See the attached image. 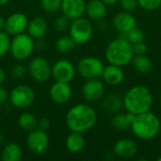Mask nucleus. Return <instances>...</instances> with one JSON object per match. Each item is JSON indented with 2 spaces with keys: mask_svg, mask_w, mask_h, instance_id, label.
Returning <instances> with one entry per match:
<instances>
[{
  "mask_svg": "<svg viewBox=\"0 0 161 161\" xmlns=\"http://www.w3.org/2000/svg\"><path fill=\"white\" fill-rule=\"evenodd\" d=\"M66 125L72 132L85 133L91 130L97 122L96 111L87 104L72 107L66 114Z\"/></svg>",
  "mask_w": 161,
  "mask_h": 161,
  "instance_id": "1",
  "label": "nucleus"
},
{
  "mask_svg": "<svg viewBox=\"0 0 161 161\" xmlns=\"http://www.w3.org/2000/svg\"><path fill=\"white\" fill-rule=\"evenodd\" d=\"M123 103L127 112L138 115L152 109L154 97L152 92L146 86L135 85L125 93Z\"/></svg>",
  "mask_w": 161,
  "mask_h": 161,
  "instance_id": "2",
  "label": "nucleus"
},
{
  "mask_svg": "<svg viewBox=\"0 0 161 161\" xmlns=\"http://www.w3.org/2000/svg\"><path fill=\"white\" fill-rule=\"evenodd\" d=\"M130 128L134 136L138 139L142 141H151L160 132V120L150 110L135 115Z\"/></svg>",
  "mask_w": 161,
  "mask_h": 161,
  "instance_id": "3",
  "label": "nucleus"
},
{
  "mask_svg": "<svg viewBox=\"0 0 161 161\" xmlns=\"http://www.w3.org/2000/svg\"><path fill=\"white\" fill-rule=\"evenodd\" d=\"M105 57L109 64L119 67H125L131 63L134 53L132 43L125 37H120L112 40L106 47Z\"/></svg>",
  "mask_w": 161,
  "mask_h": 161,
  "instance_id": "4",
  "label": "nucleus"
},
{
  "mask_svg": "<svg viewBox=\"0 0 161 161\" xmlns=\"http://www.w3.org/2000/svg\"><path fill=\"white\" fill-rule=\"evenodd\" d=\"M35 47L33 38L25 33L15 35L10 42L9 52L17 60H25L30 57Z\"/></svg>",
  "mask_w": 161,
  "mask_h": 161,
  "instance_id": "5",
  "label": "nucleus"
},
{
  "mask_svg": "<svg viewBox=\"0 0 161 161\" xmlns=\"http://www.w3.org/2000/svg\"><path fill=\"white\" fill-rule=\"evenodd\" d=\"M69 33L75 44H84L92 39L93 26L89 19L82 16L72 21L69 26Z\"/></svg>",
  "mask_w": 161,
  "mask_h": 161,
  "instance_id": "6",
  "label": "nucleus"
},
{
  "mask_svg": "<svg viewBox=\"0 0 161 161\" xmlns=\"http://www.w3.org/2000/svg\"><path fill=\"white\" fill-rule=\"evenodd\" d=\"M10 104L17 108H26L30 107L35 100V92L27 85H18L8 93Z\"/></svg>",
  "mask_w": 161,
  "mask_h": 161,
  "instance_id": "7",
  "label": "nucleus"
},
{
  "mask_svg": "<svg viewBox=\"0 0 161 161\" xmlns=\"http://www.w3.org/2000/svg\"><path fill=\"white\" fill-rule=\"evenodd\" d=\"M105 65L102 60L94 57H85L81 58L76 66L78 74L85 79L101 77Z\"/></svg>",
  "mask_w": 161,
  "mask_h": 161,
  "instance_id": "8",
  "label": "nucleus"
},
{
  "mask_svg": "<svg viewBox=\"0 0 161 161\" xmlns=\"http://www.w3.org/2000/svg\"><path fill=\"white\" fill-rule=\"evenodd\" d=\"M26 145L33 154L42 155L49 147V137L44 130L35 128L29 132L26 138Z\"/></svg>",
  "mask_w": 161,
  "mask_h": 161,
  "instance_id": "9",
  "label": "nucleus"
},
{
  "mask_svg": "<svg viewBox=\"0 0 161 161\" xmlns=\"http://www.w3.org/2000/svg\"><path fill=\"white\" fill-rule=\"evenodd\" d=\"M27 71L31 77L37 82H46L52 76V67L43 58H33L28 65Z\"/></svg>",
  "mask_w": 161,
  "mask_h": 161,
  "instance_id": "10",
  "label": "nucleus"
},
{
  "mask_svg": "<svg viewBox=\"0 0 161 161\" xmlns=\"http://www.w3.org/2000/svg\"><path fill=\"white\" fill-rule=\"evenodd\" d=\"M75 75L74 64L68 59H58L52 66V76L56 81L70 83Z\"/></svg>",
  "mask_w": 161,
  "mask_h": 161,
  "instance_id": "11",
  "label": "nucleus"
},
{
  "mask_svg": "<svg viewBox=\"0 0 161 161\" xmlns=\"http://www.w3.org/2000/svg\"><path fill=\"white\" fill-rule=\"evenodd\" d=\"M105 92L104 83L98 78L87 79L81 89L83 98L88 102H96L102 99Z\"/></svg>",
  "mask_w": 161,
  "mask_h": 161,
  "instance_id": "12",
  "label": "nucleus"
},
{
  "mask_svg": "<svg viewBox=\"0 0 161 161\" xmlns=\"http://www.w3.org/2000/svg\"><path fill=\"white\" fill-rule=\"evenodd\" d=\"M28 25V19L25 14L22 12H15L10 14L5 20L4 30L8 35H18L24 33Z\"/></svg>",
  "mask_w": 161,
  "mask_h": 161,
  "instance_id": "13",
  "label": "nucleus"
},
{
  "mask_svg": "<svg viewBox=\"0 0 161 161\" xmlns=\"http://www.w3.org/2000/svg\"><path fill=\"white\" fill-rule=\"evenodd\" d=\"M138 152V143L129 138H121L113 145V153L120 158H132Z\"/></svg>",
  "mask_w": 161,
  "mask_h": 161,
  "instance_id": "14",
  "label": "nucleus"
},
{
  "mask_svg": "<svg viewBox=\"0 0 161 161\" xmlns=\"http://www.w3.org/2000/svg\"><path fill=\"white\" fill-rule=\"evenodd\" d=\"M72 88L69 83L56 81L49 89V96L51 100L58 105L66 104L72 97Z\"/></svg>",
  "mask_w": 161,
  "mask_h": 161,
  "instance_id": "15",
  "label": "nucleus"
},
{
  "mask_svg": "<svg viewBox=\"0 0 161 161\" xmlns=\"http://www.w3.org/2000/svg\"><path fill=\"white\" fill-rule=\"evenodd\" d=\"M60 9L70 21L82 17L86 11L85 0H62Z\"/></svg>",
  "mask_w": 161,
  "mask_h": 161,
  "instance_id": "16",
  "label": "nucleus"
},
{
  "mask_svg": "<svg viewBox=\"0 0 161 161\" xmlns=\"http://www.w3.org/2000/svg\"><path fill=\"white\" fill-rule=\"evenodd\" d=\"M112 25L118 32L124 35L137 26V20L132 12L123 10L114 15L112 19Z\"/></svg>",
  "mask_w": 161,
  "mask_h": 161,
  "instance_id": "17",
  "label": "nucleus"
},
{
  "mask_svg": "<svg viewBox=\"0 0 161 161\" xmlns=\"http://www.w3.org/2000/svg\"><path fill=\"white\" fill-rule=\"evenodd\" d=\"M101 77L108 85L118 86L123 83L125 79V73L122 67L108 63V65L105 66Z\"/></svg>",
  "mask_w": 161,
  "mask_h": 161,
  "instance_id": "18",
  "label": "nucleus"
},
{
  "mask_svg": "<svg viewBox=\"0 0 161 161\" xmlns=\"http://www.w3.org/2000/svg\"><path fill=\"white\" fill-rule=\"evenodd\" d=\"M85 13L93 21H103L108 13V6L102 0H90L86 3Z\"/></svg>",
  "mask_w": 161,
  "mask_h": 161,
  "instance_id": "19",
  "label": "nucleus"
},
{
  "mask_svg": "<svg viewBox=\"0 0 161 161\" xmlns=\"http://www.w3.org/2000/svg\"><path fill=\"white\" fill-rule=\"evenodd\" d=\"M47 28V21L41 16H36L28 21V25L26 27L28 35H30L33 39L42 38L46 34Z\"/></svg>",
  "mask_w": 161,
  "mask_h": 161,
  "instance_id": "20",
  "label": "nucleus"
},
{
  "mask_svg": "<svg viewBox=\"0 0 161 161\" xmlns=\"http://www.w3.org/2000/svg\"><path fill=\"white\" fill-rule=\"evenodd\" d=\"M134 117L135 115L130 112L126 111L125 113H122L119 111L113 114V116L110 119V124L112 127L115 128L116 130H119V131L126 130L130 128L131 124L134 120Z\"/></svg>",
  "mask_w": 161,
  "mask_h": 161,
  "instance_id": "21",
  "label": "nucleus"
},
{
  "mask_svg": "<svg viewBox=\"0 0 161 161\" xmlns=\"http://www.w3.org/2000/svg\"><path fill=\"white\" fill-rule=\"evenodd\" d=\"M23 158V150L16 142L7 143L1 152V159L3 161H20Z\"/></svg>",
  "mask_w": 161,
  "mask_h": 161,
  "instance_id": "22",
  "label": "nucleus"
},
{
  "mask_svg": "<svg viewBox=\"0 0 161 161\" xmlns=\"http://www.w3.org/2000/svg\"><path fill=\"white\" fill-rule=\"evenodd\" d=\"M102 108L110 113L119 112L124 108L123 97L117 93H111L104 98L102 101Z\"/></svg>",
  "mask_w": 161,
  "mask_h": 161,
  "instance_id": "23",
  "label": "nucleus"
},
{
  "mask_svg": "<svg viewBox=\"0 0 161 161\" xmlns=\"http://www.w3.org/2000/svg\"><path fill=\"white\" fill-rule=\"evenodd\" d=\"M66 148L69 152L73 154L79 153L83 150L85 146V140L82 136V133L72 132L66 139Z\"/></svg>",
  "mask_w": 161,
  "mask_h": 161,
  "instance_id": "24",
  "label": "nucleus"
},
{
  "mask_svg": "<svg viewBox=\"0 0 161 161\" xmlns=\"http://www.w3.org/2000/svg\"><path fill=\"white\" fill-rule=\"evenodd\" d=\"M133 67L141 74H148L153 69V62L146 56L144 55H134V58L131 61Z\"/></svg>",
  "mask_w": 161,
  "mask_h": 161,
  "instance_id": "25",
  "label": "nucleus"
},
{
  "mask_svg": "<svg viewBox=\"0 0 161 161\" xmlns=\"http://www.w3.org/2000/svg\"><path fill=\"white\" fill-rule=\"evenodd\" d=\"M19 126L25 131H32L38 126V120L36 116L30 112H24L19 116L18 119Z\"/></svg>",
  "mask_w": 161,
  "mask_h": 161,
  "instance_id": "26",
  "label": "nucleus"
},
{
  "mask_svg": "<svg viewBox=\"0 0 161 161\" xmlns=\"http://www.w3.org/2000/svg\"><path fill=\"white\" fill-rule=\"evenodd\" d=\"M75 42L69 36H61L56 42V49L62 54H66L71 52L75 47Z\"/></svg>",
  "mask_w": 161,
  "mask_h": 161,
  "instance_id": "27",
  "label": "nucleus"
},
{
  "mask_svg": "<svg viewBox=\"0 0 161 161\" xmlns=\"http://www.w3.org/2000/svg\"><path fill=\"white\" fill-rule=\"evenodd\" d=\"M123 37H125L132 44L138 43V42H142L144 41V33L138 26H135L130 31H128L127 33L124 34Z\"/></svg>",
  "mask_w": 161,
  "mask_h": 161,
  "instance_id": "28",
  "label": "nucleus"
},
{
  "mask_svg": "<svg viewBox=\"0 0 161 161\" xmlns=\"http://www.w3.org/2000/svg\"><path fill=\"white\" fill-rule=\"evenodd\" d=\"M62 0H41L42 9L47 13H56L60 9Z\"/></svg>",
  "mask_w": 161,
  "mask_h": 161,
  "instance_id": "29",
  "label": "nucleus"
},
{
  "mask_svg": "<svg viewBox=\"0 0 161 161\" xmlns=\"http://www.w3.org/2000/svg\"><path fill=\"white\" fill-rule=\"evenodd\" d=\"M10 42L9 35L5 31H0V58L4 57L5 55L9 52L10 49Z\"/></svg>",
  "mask_w": 161,
  "mask_h": 161,
  "instance_id": "30",
  "label": "nucleus"
},
{
  "mask_svg": "<svg viewBox=\"0 0 161 161\" xmlns=\"http://www.w3.org/2000/svg\"><path fill=\"white\" fill-rule=\"evenodd\" d=\"M69 26H70V20L63 14L61 16L57 17L54 21V27L58 32L66 31L67 29H69Z\"/></svg>",
  "mask_w": 161,
  "mask_h": 161,
  "instance_id": "31",
  "label": "nucleus"
},
{
  "mask_svg": "<svg viewBox=\"0 0 161 161\" xmlns=\"http://www.w3.org/2000/svg\"><path fill=\"white\" fill-rule=\"evenodd\" d=\"M139 6L147 10V11H153L158 8H159L161 6V0H137Z\"/></svg>",
  "mask_w": 161,
  "mask_h": 161,
  "instance_id": "32",
  "label": "nucleus"
},
{
  "mask_svg": "<svg viewBox=\"0 0 161 161\" xmlns=\"http://www.w3.org/2000/svg\"><path fill=\"white\" fill-rule=\"evenodd\" d=\"M27 69L25 68V66H24L23 64H15L10 70V75L13 78L20 79L25 75Z\"/></svg>",
  "mask_w": 161,
  "mask_h": 161,
  "instance_id": "33",
  "label": "nucleus"
},
{
  "mask_svg": "<svg viewBox=\"0 0 161 161\" xmlns=\"http://www.w3.org/2000/svg\"><path fill=\"white\" fill-rule=\"evenodd\" d=\"M119 4L123 10L128 12H133L139 7L137 0H119Z\"/></svg>",
  "mask_w": 161,
  "mask_h": 161,
  "instance_id": "34",
  "label": "nucleus"
},
{
  "mask_svg": "<svg viewBox=\"0 0 161 161\" xmlns=\"http://www.w3.org/2000/svg\"><path fill=\"white\" fill-rule=\"evenodd\" d=\"M132 48H133V53H134V55H144V54H146L147 51H148V47H147V45L144 43V42H138V43L132 44Z\"/></svg>",
  "mask_w": 161,
  "mask_h": 161,
  "instance_id": "35",
  "label": "nucleus"
},
{
  "mask_svg": "<svg viewBox=\"0 0 161 161\" xmlns=\"http://www.w3.org/2000/svg\"><path fill=\"white\" fill-rule=\"evenodd\" d=\"M50 125H51V122H50V120L47 118V117H42V118H41L39 121H38V128H40V129H42V130H44V131H46L49 127H50Z\"/></svg>",
  "mask_w": 161,
  "mask_h": 161,
  "instance_id": "36",
  "label": "nucleus"
},
{
  "mask_svg": "<svg viewBox=\"0 0 161 161\" xmlns=\"http://www.w3.org/2000/svg\"><path fill=\"white\" fill-rule=\"evenodd\" d=\"M8 99V92L3 87H0V106L4 105Z\"/></svg>",
  "mask_w": 161,
  "mask_h": 161,
  "instance_id": "37",
  "label": "nucleus"
},
{
  "mask_svg": "<svg viewBox=\"0 0 161 161\" xmlns=\"http://www.w3.org/2000/svg\"><path fill=\"white\" fill-rule=\"evenodd\" d=\"M6 80V73L5 71L0 67V85H2Z\"/></svg>",
  "mask_w": 161,
  "mask_h": 161,
  "instance_id": "38",
  "label": "nucleus"
},
{
  "mask_svg": "<svg viewBox=\"0 0 161 161\" xmlns=\"http://www.w3.org/2000/svg\"><path fill=\"white\" fill-rule=\"evenodd\" d=\"M107 6H114L119 3V0H102Z\"/></svg>",
  "mask_w": 161,
  "mask_h": 161,
  "instance_id": "39",
  "label": "nucleus"
},
{
  "mask_svg": "<svg viewBox=\"0 0 161 161\" xmlns=\"http://www.w3.org/2000/svg\"><path fill=\"white\" fill-rule=\"evenodd\" d=\"M5 27V19L0 15V31H3Z\"/></svg>",
  "mask_w": 161,
  "mask_h": 161,
  "instance_id": "40",
  "label": "nucleus"
},
{
  "mask_svg": "<svg viewBox=\"0 0 161 161\" xmlns=\"http://www.w3.org/2000/svg\"><path fill=\"white\" fill-rule=\"evenodd\" d=\"M4 140H5V138H4V135L0 132V145H2L3 143H4Z\"/></svg>",
  "mask_w": 161,
  "mask_h": 161,
  "instance_id": "41",
  "label": "nucleus"
},
{
  "mask_svg": "<svg viewBox=\"0 0 161 161\" xmlns=\"http://www.w3.org/2000/svg\"><path fill=\"white\" fill-rule=\"evenodd\" d=\"M9 2V0H0V6H5Z\"/></svg>",
  "mask_w": 161,
  "mask_h": 161,
  "instance_id": "42",
  "label": "nucleus"
},
{
  "mask_svg": "<svg viewBox=\"0 0 161 161\" xmlns=\"http://www.w3.org/2000/svg\"><path fill=\"white\" fill-rule=\"evenodd\" d=\"M158 161H161V156L158 158Z\"/></svg>",
  "mask_w": 161,
  "mask_h": 161,
  "instance_id": "43",
  "label": "nucleus"
},
{
  "mask_svg": "<svg viewBox=\"0 0 161 161\" xmlns=\"http://www.w3.org/2000/svg\"><path fill=\"white\" fill-rule=\"evenodd\" d=\"M160 105H161V92H160Z\"/></svg>",
  "mask_w": 161,
  "mask_h": 161,
  "instance_id": "44",
  "label": "nucleus"
},
{
  "mask_svg": "<svg viewBox=\"0 0 161 161\" xmlns=\"http://www.w3.org/2000/svg\"><path fill=\"white\" fill-rule=\"evenodd\" d=\"M0 116H1V114H0Z\"/></svg>",
  "mask_w": 161,
  "mask_h": 161,
  "instance_id": "45",
  "label": "nucleus"
}]
</instances>
